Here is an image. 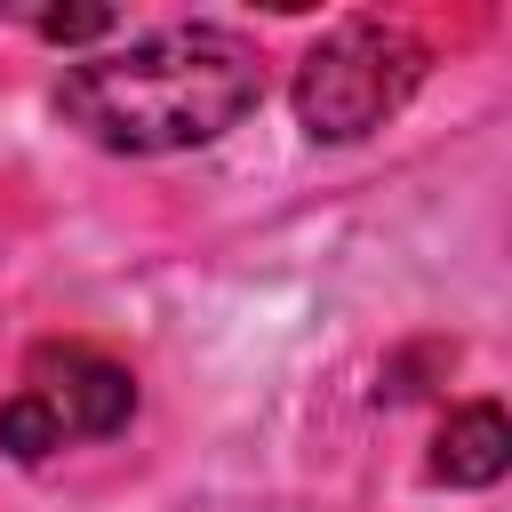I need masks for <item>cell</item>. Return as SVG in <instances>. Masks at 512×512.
<instances>
[{
	"label": "cell",
	"instance_id": "6da1fadb",
	"mask_svg": "<svg viewBox=\"0 0 512 512\" xmlns=\"http://www.w3.org/2000/svg\"><path fill=\"white\" fill-rule=\"evenodd\" d=\"M256 104H264V64L224 24H160L128 48H96L64 64L56 80V112L88 144L128 152V160L216 144Z\"/></svg>",
	"mask_w": 512,
	"mask_h": 512
},
{
	"label": "cell",
	"instance_id": "7a4b0ae2",
	"mask_svg": "<svg viewBox=\"0 0 512 512\" xmlns=\"http://www.w3.org/2000/svg\"><path fill=\"white\" fill-rule=\"evenodd\" d=\"M416 80H424V40L400 24L352 16L296 64V120L312 144H360L416 96Z\"/></svg>",
	"mask_w": 512,
	"mask_h": 512
},
{
	"label": "cell",
	"instance_id": "3957f363",
	"mask_svg": "<svg viewBox=\"0 0 512 512\" xmlns=\"http://www.w3.org/2000/svg\"><path fill=\"white\" fill-rule=\"evenodd\" d=\"M24 392L56 416L64 440H112L136 416V376L120 360L88 352V344H40L32 368H24Z\"/></svg>",
	"mask_w": 512,
	"mask_h": 512
},
{
	"label": "cell",
	"instance_id": "277c9868",
	"mask_svg": "<svg viewBox=\"0 0 512 512\" xmlns=\"http://www.w3.org/2000/svg\"><path fill=\"white\" fill-rule=\"evenodd\" d=\"M504 464H512V424L496 400L456 408L432 440V480H448V488H488V480H504Z\"/></svg>",
	"mask_w": 512,
	"mask_h": 512
},
{
	"label": "cell",
	"instance_id": "5b68a950",
	"mask_svg": "<svg viewBox=\"0 0 512 512\" xmlns=\"http://www.w3.org/2000/svg\"><path fill=\"white\" fill-rule=\"evenodd\" d=\"M0 448H8L16 464H48V456L64 448V432H56V416H48L32 392H8V400H0Z\"/></svg>",
	"mask_w": 512,
	"mask_h": 512
},
{
	"label": "cell",
	"instance_id": "8992f818",
	"mask_svg": "<svg viewBox=\"0 0 512 512\" xmlns=\"http://www.w3.org/2000/svg\"><path fill=\"white\" fill-rule=\"evenodd\" d=\"M32 32L56 40V48H80V40H104L112 32V8H48V16H32Z\"/></svg>",
	"mask_w": 512,
	"mask_h": 512
}]
</instances>
